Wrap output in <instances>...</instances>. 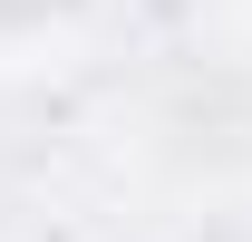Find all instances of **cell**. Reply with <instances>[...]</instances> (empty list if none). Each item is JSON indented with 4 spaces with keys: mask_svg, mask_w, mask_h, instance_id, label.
<instances>
[{
    "mask_svg": "<svg viewBox=\"0 0 252 242\" xmlns=\"http://www.w3.org/2000/svg\"><path fill=\"white\" fill-rule=\"evenodd\" d=\"M39 10H59V0H0V20H39Z\"/></svg>",
    "mask_w": 252,
    "mask_h": 242,
    "instance_id": "cell-1",
    "label": "cell"
}]
</instances>
